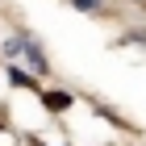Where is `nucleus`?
<instances>
[{"instance_id": "f03ea898", "label": "nucleus", "mask_w": 146, "mask_h": 146, "mask_svg": "<svg viewBox=\"0 0 146 146\" xmlns=\"http://www.w3.org/2000/svg\"><path fill=\"white\" fill-rule=\"evenodd\" d=\"M9 79H13V84H21V88H34V75L21 71V67H9Z\"/></svg>"}, {"instance_id": "f257e3e1", "label": "nucleus", "mask_w": 146, "mask_h": 146, "mask_svg": "<svg viewBox=\"0 0 146 146\" xmlns=\"http://www.w3.org/2000/svg\"><path fill=\"white\" fill-rule=\"evenodd\" d=\"M4 54L17 58V63H29V71H34V75H42V71H46V54H42V46H38L34 38H25V34H13L9 42H4Z\"/></svg>"}, {"instance_id": "7ed1b4c3", "label": "nucleus", "mask_w": 146, "mask_h": 146, "mask_svg": "<svg viewBox=\"0 0 146 146\" xmlns=\"http://www.w3.org/2000/svg\"><path fill=\"white\" fill-rule=\"evenodd\" d=\"M42 100L50 104V109H67V104H71V96H63V92H54V96H50V92H46Z\"/></svg>"}, {"instance_id": "20e7f679", "label": "nucleus", "mask_w": 146, "mask_h": 146, "mask_svg": "<svg viewBox=\"0 0 146 146\" xmlns=\"http://www.w3.org/2000/svg\"><path fill=\"white\" fill-rule=\"evenodd\" d=\"M71 4H75V9H88V13H96V9H100V0H71Z\"/></svg>"}, {"instance_id": "39448f33", "label": "nucleus", "mask_w": 146, "mask_h": 146, "mask_svg": "<svg viewBox=\"0 0 146 146\" xmlns=\"http://www.w3.org/2000/svg\"><path fill=\"white\" fill-rule=\"evenodd\" d=\"M0 63H4V58H0Z\"/></svg>"}]
</instances>
